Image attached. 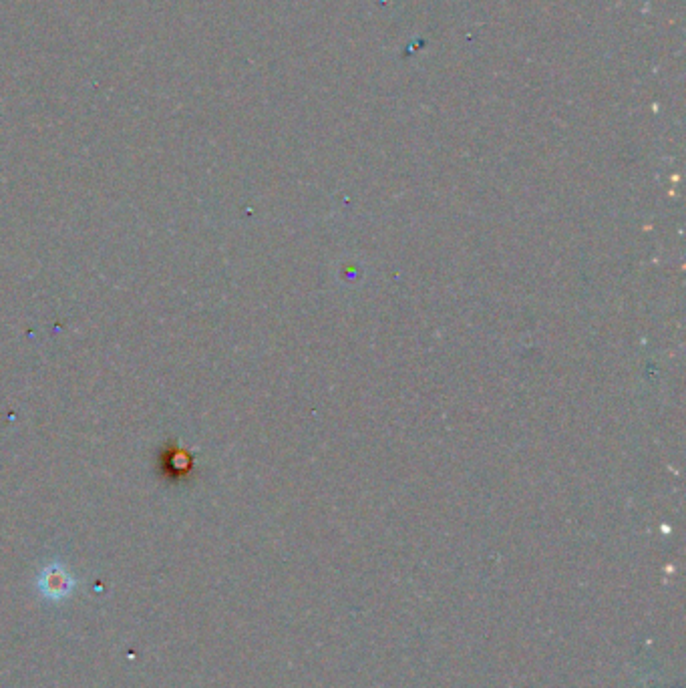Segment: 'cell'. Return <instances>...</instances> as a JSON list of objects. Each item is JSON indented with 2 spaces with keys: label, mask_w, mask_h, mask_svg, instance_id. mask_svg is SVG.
<instances>
[{
  "label": "cell",
  "mask_w": 686,
  "mask_h": 688,
  "mask_svg": "<svg viewBox=\"0 0 686 688\" xmlns=\"http://www.w3.org/2000/svg\"><path fill=\"white\" fill-rule=\"evenodd\" d=\"M37 590L49 602H63L75 590L73 574L59 562L45 566L37 578Z\"/></svg>",
  "instance_id": "obj_1"
}]
</instances>
